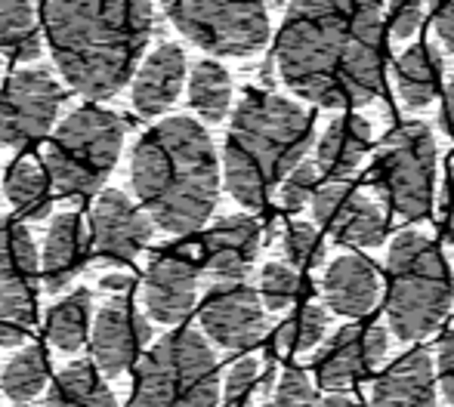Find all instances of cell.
Here are the masks:
<instances>
[{
    "mask_svg": "<svg viewBox=\"0 0 454 407\" xmlns=\"http://www.w3.org/2000/svg\"><path fill=\"white\" fill-rule=\"evenodd\" d=\"M130 182L143 213L170 234H192L220 198V161L207 130L192 118H164L139 136Z\"/></svg>",
    "mask_w": 454,
    "mask_h": 407,
    "instance_id": "obj_3",
    "label": "cell"
},
{
    "mask_svg": "<svg viewBox=\"0 0 454 407\" xmlns=\"http://www.w3.org/2000/svg\"><path fill=\"white\" fill-rule=\"evenodd\" d=\"M322 407H359V404H356L349 395H343V392H331V395L322 402Z\"/></svg>",
    "mask_w": 454,
    "mask_h": 407,
    "instance_id": "obj_43",
    "label": "cell"
},
{
    "mask_svg": "<svg viewBox=\"0 0 454 407\" xmlns=\"http://www.w3.org/2000/svg\"><path fill=\"white\" fill-rule=\"evenodd\" d=\"M325 327H328L325 309L316 303H306L294 315H287L281 327L275 330V349L278 352H309L312 346L322 342Z\"/></svg>",
    "mask_w": 454,
    "mask_h": 407,
    "instance_id": "obj_31",
    "label": "cell"
},
{
    "mask_svg": "<svg viewBox=\"0 0 454 407\" xmlns=\"http://www.w3.org/2000/svg\"><path fill=\"white\" fill-rule=\"evenodd\" d=\"M239 407H254V402H245V404H239Z\"/></svg>",
    "mask_w": 454,
    "mask_h": 407,
    "instance_id": "obj_45",
    "label": "cell"
},
{
    "mask_svg": "<svg viewBox=\"0 0 454 407\" xmlns=\"http://www.w3.org/2000/svg\"><path fill=\"white\" fill-rule=\"evenodd\" d=\"M90 294L74 290L47 311V340L62 352H78L90 336Z\"/></svg>",
    "mask_w": 454,
    "mask_h": 407,
    "instance_id": "obj_28",
    "label": "cell"
},
{
    "mask_svg": "<svg viewBox=\"0 0 454 407\" xmlns=\"http://www.w3.org/2000/svg\"><path fill=\"white\" fill-rule=\"evenodd\" d=\"M439 386L454 407V330H449L439 342Z\"/></svg>",
    "mask_w": 454,
    "mask_h": 407,
    "instance_id": "obj_39",
    "label": "cell"
},
{
    "mask_svg": "<svg viewBox=\"0 0 454 407\" xmlns=\"http://www.w3.org/2000/svg\"><path fill=\"white\" fill-rule=\"evenodd\" d=\"M272 407H322V402H318L309 377L300 367H287L275 386Z\"/></svg>",
    "mask_w": 454,
    "mask_h": 407,
    "instance_id": "obj_34",
    "label": "cell"
},
{
    "mask_svg": "<svg viewBox=\"0 0 454 407\" xmlns=\"http://www.w3.org/2000/svg\"><path fill=\"white\" fill-rule=\"evenodd\" d=\"M442 130L454 136V78L445 87V105H442Z\"/></svg>",
    "mask_w": 454,
    "mask_h": 407,
    "instance_id": "obj_41",
    "label": "cell"
},
{
    "mask_svg": "<svg viewBox=\"0 0 454 407\" xmlns=\"http://www.w3.org/2000/svg\"><path fill=\"white\" fill-rule=\"evenodd\" d=\"M198 296V265L185 253H164L149 265L143 281V303L155 321L180 324Z\"/></svg>",
    "mask_w": 454,
    "mask_h": 407,
    "instance_id": "obj_17",
    "label": "cell"
},
{
    "mask_svg": "<svg viewBox=\"0 0 454 407\" xmlns=\"http://www.w3.org/2000/svg\"><path fill=\"white\" fill-rule=\"evenodd\" d=\"M152 241V219L124 192L108 188L90 210V247L102 263H133Z\"/></svg>",
    "mask_w": 454,
    "mask_h": 407,
    "instance_id": "obj_14",
    "label": "cell"
},
{
    "mask_svg": "<svg viewBox=\"0 0 454 407\" xmlns=\"http://www.w3.org/2000/svg\"><path fill=\"white\" fill-rule=\"evenodd\" d=\"M41 259L31 232L0 219V346H16L35 324Z\"/></svg>",
    "mask_w": 454,
    "mask_h": 407,
    "instance_id": "obj_10",
    "label": "cell"
},
{
    "mask_svg": "<svg viewBox=\"0 0 454 407\" xmlns=\"http://www.w3.org/2000/svg\"><path fill=\"white\" fill-rule=\"evenodd\" d=\"M300 288V275L291 269V265H281V263H270L260 275V294H263V303L270 311H281L287 309L294 300H297Z\"/></svg>",
    "mask_w": 454,
    "mask_h": 407,
    "instance_id": "obj_33",
    "label": "cell"
},
{
    "mask_svg": "<svg viewBox=\"0 0 454 407\" xmlns=\"http://www.w3.org/2000/svg\"><path fill=\"white\" fill-rule=\"evenodd\" d=\"M47 380H50L47 355H43L37 346H25L22 352L6 365L0 389H4L6 398L25 404V402H31V398L41 395V389L47 386Z\"/></svg>",
    "mask_w": 454,
    "mask_h": 407,
    "instance_id": "obj_30",
    "label": "cell"
},
{
    "mask_svg": "<svg viewBox=\"0 0 454 407\" xmlns=\"http://www.w3.org/2000/svg\"><path fill=\"white\" fill-rule=\"evenodd\" d=\"M41 22L68 87L87 99H108L139 68L152 0H43Z\"/></svg>",
    "mask_w": 454,
    "mask_h": 407,
    "instance_id": "obj_2",
    "label": "cell"
},
{
    "mask_svg": "<svg viewBox=\"0 0 454 407\" xmlns=\"http://www.w3.org/2000/svg\"><path fill=\"white\" fill-rule=\"evenodd\" d=\"M185 84V53L176 43H161L133 72V108L143 118H158L180 99Z\"/></svg>",
    "mask_w": 454,
    "mask_h": 407,
    "instance_id": "obj_19",
    "label": "cell"
},
{
    "mask_svg": "<svg viewBox=\"0 0 454 407\" xmlns=\"http://www.w3.org/2000/svg\"><path fill=\"white\" fill-rule=\"evenodd\" d=\"M270 4H275V6H285V4H287V0H270Z\"/></svg>",
    "mask_w": 454,
    "mask_h": 407,
    "instance_id": "obj_44",
    "label": "cell"
},
{
    "mask_svg": "<svg viewBox=\"0 0 454 407\" xmlns=\"http://www.w3.org/2000/svg\"><path fill=\"white\" fill-rule=\"evenodd\" d=\"M6 201L22 219L41 222L50 216V180L37 157H19L6 173Z\"/></svg>",
    "mask_w": 454,
    "mask_h": 407,
    "instance_id": "obj_26",
    "label": "cell"
},
{
    "mask_svg": "<svg viewBox=\"0 0 454 407\" xmlns=\"http://www.w3.org/2000/svg\"><path fill=\"white\" fill-rule=\"evenodd\" d=\"M180 35L216 56H254L270 41L266 0H161Z\"/></svg>",
    "mask_w": 454,
    "mask_h": 407,
    "instance_id": "obj_9",
    "label": "cell"
},
{
    "mask_svg": "<svg viewBox=\"0 0 454 407\" xmlns=\"http://www.w3.org/2000/svg\"><path fill=\"white\" fill-rule=\"evenodd\" d=\"M201 327L216 346L239 352L266 334V315L257 290L241 281H220L201 303Z\"/></svg>",
    "mask_w": 454,
    "mask_h": 407,
    "instance_id": "obj_13",
    "label": "cell"
},
{
    "mask_svg": "<svg viewBox=\"0 0 454 407\" xmlns=\"http://www.w3.org/2000/svg\"><path fill=\"white\" fill-rule=\"evenodd\" d=\"M102 290H108V294H124V290L133 288V278L130 275H106L99 281Z\"/></svg>",
    "mask_w": 454,
    "mask_h": 407,
    "instance_id": "obj_42",
    "label": "cell"
},
{
    "mask_svg": "<svg viewBox=\"0 0 454 407\" xmlns=\"http://www.w3.org/2000/svg\"><path fill=\"white\" fill-rule=\"evenodd\" d=\"M445 228H449V238L454 241V161L449 170V188H445Z\"/></svg>",
    "mask_w": 454,
    "mask_h": 407,
    "instance_id": "obj_40",
    "label": "cell"
},
{
    "mask_svg": "<svg viewBox=\"0 0 454 407\" xmlns=\"http://www.w3.org/2000/svg\"><path fill=\"white\" fill-rule=\"evenodd\" d=\"M260 377V361L257 358H241L232 365L226 377V407H239L254 398V386Z\"/></svg>",
    "mask_w": 454,
    "mask_h": 407,
    "instance_id": "obj_36",
    "label": "cell"
},
{
    "mask_svg": "<svg viewBox=\"0 0 454 407\" xmlns=\"http://www.w3.org/2000/svg\"><path fill=\"white\" fill-rule=\"evenodd\" d=\"M371 182L393 213L424 219L430 213L436 182V142L430 127L411 120L389 130L371 164Z\"/></svg>",
    "mask_w": 454,
    "mask_h": 407,
    "instance_id": "obj_8",
    "label": "cell"
},
{
    "mask_svg": "<svg viewBox=\"0 0 454 407\" xmlns=\"http://www.w3.org/2000/svg\"><path fill=\"white\" fill-rule=\"evenodd\" d=\"M424 0H389V31L395 41H408L420 28Z\"/></svg>",
    "mask_w": 454,
    "mask_h": 407,
    "instance_id": "obj_37",
    "label": "cell"
},
{
    "mask_svg": "<svg viewBox=\"0 0 454 407\" xmlns=\"http://www.w3.org/2000/svg\"><path fill=\"white\" fill-rule=\"evenodd\" d=\"M43 407H118V398L93 365L78 361L53 380Z\"/></svg>",
    "mask_w": 454,
    "mask_h": 407,
    "instance_id": "obj_25",
    "label": "cell"
},
{
    "mask_svg": "<svg viewBox=\"0 0 454 407\" xmlns=\"http://www.w3.org/2000/svg\"><path fill=\"white\" fill-rule=\"evenodd\" d=\"M371 407H436L430 352L414 349V352L402 355L374 383Z\"/></svg>",
    "mask_w": 454,
    "mask_h": 407,
    "instance_id": "obj_21",
    "label": "cell"
},
{
    "mask_svg": "<svg viewBox=\"0 0 454 407\" xmlns=\"http://www.w3.org/2000/svg\"><path fill=\"white\" fill-rule=\"evenodd\" d=\"M189 105L204 120L216 124L232 105V81L220 62H198L189 74Z\"/></svg>",
    "mask_w": 454,
    "mask_h": 407,
    "instance_id": "obj_29",
    "label": "cell"
},
{
    "mask_svg": "<svg viewBox=\"0 0 454 407\" xmlns=\"http://www.w3.org/2000/svg\"><path fill=\"white\" fill-rule=\"evenodd\" d=\"M433 6V28L442 41L445 53H454V0H430Z\"/></svg>",
    "mask_w": 454,
    "mask_h": 407,
    "instance_id": "obj_38",
    "label": "cell"
},
{
    "mask_svg": "<svg viewBox=\"0 0 454 407\" xmlns=\"http://www.w3.org/2000/svg\"><path fill=\"white\" fill-rule=\"evenodd\" d=\"M204 265L216 281H241L260 253V226L251 216H226L204 234Z\"/></svg>",
    "mask_w": 454,
    "mask_h": 407,
    "instance_id": "obj_18",
    "label": "cell"
},
{
    "mask_svg": "<svg viewBox=\"0 0 454 407\" xmlns=\"http://www.w3.org/2000/svg\"><path fill=\"white\" fill-rule=\"evenodd\" d=\"M41 25L31 0H0V53L16 62L41 56Z\"/></svg>",
    "mask_w": 454,
    "mask_h": 407,
    "instance_id": "obj_27",
    "label": "cell"
},
{
    "mask_svg": "<svg viewBox=\"0 0 454 407\" xmlns=\"http://www.w3.org/2000/svg\"><path fill=\"white\" fill-rule=\"evenodd\" d=\"M442 53L433 47L430 41L411 43L405 53L395 59V87H399V99L408 111H420L436 99L439 87H442Z\"/></svg>",
    "mask_w": 454,
    "mask_h": 407,
    "instance_id": "obj_23",
    "label": "cell"
},
{
    "mask_svg": "<svg viewBox=\"0 0 454 407\" xmlns=\"http://www.w3.org/2000/svg\"><path fill=\"white\" fill-rule=\"evenodd\" d=\"M371 142V124L359 114H340L331 120L325 130L322 142H318V164L322 173L331 180H349L356 167H359L362 155L368 151Z\"/></svg>",
    "mask_w": 454,
    "mask_h": 407,
    "instance_id": "obj_24",
    "label": "cell"
},
{
    "mask_svg": "<svg viewBox=\"0 0 454 407\" xmlns=\"http://www.w3.org/2000/svg\"><path fill=\"white\" fill-rule=\"evenodd\" d=\"M281 81L322 108H359L380 93L377 0H291L275 41Z\"/></svg>",
    "mask_w": 454,
    "mask_h": 407,
    "instance_id": "obj_1",
    "label": "cell"
},
{
    "mask_svg": "<svg viewBox=\"0 0 454 407\" xmlns=\"http://www.w3.org/2000/svg\"><path fill=\"white\" fill-rule=\"evenodd\" d=\"M124 120L108 108L84 105L72 111L43 149L50 188L62 198H81L102 188L124 149Z\"/></svg>",
    "mask_w": 454,
    "mask_h": 407,
    "instance_id": "obj_6",
    "label": "cell"
},
{
    "mask_svg": "<svg viewBox=\"0 0 454 407\" xmlns=\"http://www.w3.org/2000/svg\"><path fill=\"white\" fill-rule=\"evenodd\" d=\"M133 407H220V365L198 330L161 336L139 365Z\"/></svg>",
    "mask_w": 454,
    "mask_h": 407,
    "instance_id": "obj_7",
    "label": "cell"
},
{
    "mask_svg": "<svg viewBox=\"0 0 454 407\" xmlns=\"http://www.w3.org/2000/svg\"><path fill=\"white\" fill-rule=\"evenodd\" d=\"M312 210L340 244L377 247L387 234L383 210L349 180H328L318 186L312 195Z\"/></svg>",
    "mask_w": 454,
    "mask_h": 407,
    "instance_id": "obj_12",
    "label": "cell"
},
{
    "mask_svg": "<svg viewBox=\"0 0 454 407\" xmlns=\"http://www.w3.org/2000/svg\"><path fill=\"white\" fill-rule=\"evenodd\" d=\"M325 303L337 315H368L380 294L377 272L362 257H340L325 275Z\"/></svg>",
    "mask_w": 454,
    "mask_h": 407,
    "instance_id": "obj_22",
    "label": "cell"
},
{
    "mask_svg": "<svg viewBox=\"0 0 454 407\" xmlns=\"http://www.w3.org/2000/svg\"><path fill=\"white\" fill-rule=\"evenodd\" d=\"M389 336L377 324H356V327H343L328 346L318 352L316 371L325 389L340 392L349 383L368 377L383 358H387Z\"/></svg>",
    "mask_w": 454,
    "mask_h": 407,
    "instance_id": "obj_16",
    "label": "cell"
},
{
    "mask_svg": "<svg viewBox=\"0 0 454 407\" xmlns=\"http://www.w3.org/2000/svg\"><path fill=\"white\" fill-rule=\"evenodd\" d=\"M149 340L152 327L145 315H139L137 303L130 296H114L102 305L90 327L93 367L102 377H121L139 358Z\"/></svg>",
    "mask_w": 454,
    "mask_h": 407,
    "instance_id": "obj_15",
    "label": "cell"
},
{
    "mask_svg": "<svg viewBox=\"0 0 454 407\" xmlns=\"http://www.w3.org/2000/svg\"><path fill=\"white\" fill-rule=\"evenodd\" d=\"M318 186V167L316 164H297L291 173L281 182V207L287 213H297V210L306 207V201L316 195Z\"/></svg>",
    "mask_w": 454,
    "mask_h": 407,
    "instance_id": "obj_35",
    "label": "cell"
},
{
    "mask_svg": "<svg viewBox=\"0 0 454 407\" xmlns=\"http://www.w3.org/2000/svg\"><path fill=\"white\" fill-rule=\"evenodd\" d=\"M66 90L47 68L12 72L0 87V145H28L53 130Z\"/></svg>",
    "mask_w": 454,
    "mask_h": 407,
    "instance_id": "obj_11",
    "label": "cell"
},
{
    "mask_svg": "<svg viewBox=\"0 0 454 407\" xmlns=\"http://www.w3.org/2000/svg\"><path fill=\"white\" fill-rule=\"evenodd\" d=\"M454 300L449 259L420 232H402L389 247V327L399 340H424L442 324Z\"/></svg>",
    "mask_w": 454,
    "mask_h": 407,
    "instance_id": "obj_5",
    "label": "cell"
},
{
    "mask_svg": "<svg viewBox=\"0 0 454 407\" xmlns=\"http://www.w3.org/2000/svg\"><path fill=\"white\" fill-rule=\"evenodd\" d=\"M87 257V238H84V222L78 213H59L53 216L43 238V250L37 253L41 259V281L50 294L66 290L68 284L78 278L84 269Z\"/></svg>",
    "mask_w": 454,
    "mask_h": 407,
    "instance_id": "obj_20",
    "label": "cell"
},
{
    "mask_svg": "<svg viewBox=\"0 0 454 407\" xmlns=\"http://www.w3.org/2000/svg\"><path fill=\"white\" fill-rule=\"evenodd\" d=\"M285 257L297 269H316L325 259V241L318 238L316 226L309 222H291L285 232Z\"/></svg>",
    "mask_w": 454,
    "mask_h": 407,
    "instance_id": "obj_32",
    "label": "cell"
},
{
    "mask_svg": "<svg viewBox=\"0 0 454 407\" xmlns=\"http://www.w3.org/2000/svg\"><path fill=\"white\" fill-rule=\"evenodd\" d=\"M316 139V120L297 102L247 90L229 124L223 170L232 198L251 210L266 207Z\"/></svg>",
    "mask_w": 454,
    "mask_h": 407,
    "instance_id": "obj_4",
    "label": "cell"
}]
</instances>
